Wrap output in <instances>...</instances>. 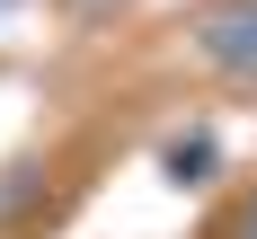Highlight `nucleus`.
Masks as SVG:
<instances>
[{"instance_id":"obj_3","label":"nucleus","mask_w":257,"mask_h":239,"mask_svg":"<svg viewBox=\"0 0 257 239\" xmlns=\"http://www.w3.org/2000/svg\"><path fill=\"white\" fill-rule=\"evenodd\" d=\"M71 9H89V18H98V9H115V0H71Z\"/></svg>"},{"instance_id":"obj_1","label":"nucleus","mask_w":257,"mask_h":239,"mask_svg":"<svg viewBox=\"0 0 257 239\" xmlns=\"http://www.w3.org/2000/svg\"><path fill=\"white\" fill-rule=\"evenodd\" d=\"M195 53L222 80H257V0H213L195 18Z\"/></svg>"},{"instance_id":"obj_2","label":"nucleus","mask_w":257,"mask_h":239,"mask_svg":"<svg viewBox=\"0 0 257 239\" xmlns=\"http://www.w3.org/2000/svg\"><path fill=\"white\" fill-rule=\"evenodd\" d=\"M239 239H257V195H248V204H239Z\"/></svg>"}]
</instances>
